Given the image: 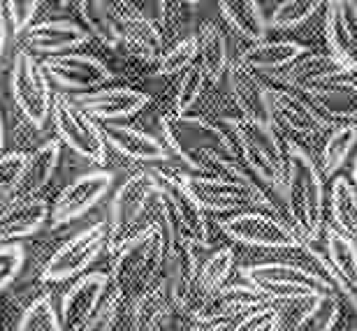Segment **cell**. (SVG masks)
<instances>
[{"instance_id":"obj_51","label":"cell","mask_w":357,"mask_h":331,"mask_svg":"<svg viewBox=\"0 0 357 331\" xmlns=\"http://www.w3.org/2000/svg\"><path fill=\"white\" fill-rule=\"evenodd\" d=\"M5 134H7V130H5V116H3V109H0V155L5 153Z\"/></svg>"},{"instance_id":"obj_12","label":"cell","mask_w":357,"mask_h":331,"mask_svg":"<svg viewBox=\"0 0 357 331\" xmlns=\"http://www.w3.org/2000/svg\"><path fill=\"white\" fill-rule=\"evenodd\" d=\"M153 174L158 178L162 201H165V208L172 215L181 239H190L197 246L209 250L211 246L209 220H206V213L199 208L197 199L192 197L188 185L183 183L181 171H165L153 167Z\"/></svg>"},{"instance_id":"obj_35","label":"cell","mask_w":357,"mask_h":331,"mask_svg":"<svg viewBox=\"0 0 357 331\" xmlns=\"http://www.w3.org/2000/svg\"><path fill=\"white\" fill-rule=\"evenodd\" d=\"M75 7L91 38H96L107 49H121L114 3H107V0H79V3H75Z\"/></svg>"},{"instance_id":"obj_34","label":"cell","mask_w":357,"mask_h":331,"mask_svg":"<svg viewBox=\"0 0 357 331\" xmlns=\"http://www.w3.org/2000/svg\"><path fill=\"white\" fill-rule=\"evenodd\" d=\"M197 38V63L204 70L206 82L218 84L225 77L227 68H230V56H227V40L223 31L213 24V21H204L195 33Z\"/></svg>"},{"instance_id":"obj_18","label":"cell","mask_w":357,"mask_h":331,"mask_svg":"<svg viewBox=\"0 0 357 331\" xmlns=\"http://www.w3.org/2000/svg\"><path fill=\"white\" fill-rule=\"evenodd\" d=\"M112 290V278L105 271H89L61 294L59 313L66 331H75L86 322Z\"/></svg>"},{"instance_id":"obj_14","label":"cell","mask_w":357,"mask_h":331,"mask_svg":"<svg viewBox=\"0 0 357 331\" xmlns=\"http://www.w3.org/2000/svg\"><path fill=\"white\" fill-rule=\"evenodd\" d=\"M49 82L61 93H73V95H84L100 88H107V84L114 79V72L105 66L102 61L89 54H66L56 59L42 61Z\"/></svg>"},{"instance_id":"obj_43","label":"cell","mask_w":357,"mask_h":331,"mask_svg":"<svg viewBox=\"0 0 357 331\" xmlns=\"http://www.w3.org/2000/svg\"><path fill=\"white\" fill-rule=\"evenodd\" d=\"M206 84L209 82H206V75H204V70L199 68V63H195L188 72H183V75L178 77L174 95H172V114L185 116V114L190 111V107H195Z\"/></svg>"},{"instance_id":"obj_24","label":"cell","mask_w":357,"mask_h":331,"mask_svg":"<svg viewBox=\"0 0 357 331\" xmlns=\"http://www.w3.org/2000/svg\"><path fill=\"white\" fill-rule=\"evenodd\" d=\"M288 306L290 313H281V331H334L341 318V297L334 292L292 301Z\"/></svg>"},{"instance_id":"obj_36","label":"cell","mask_w":357,"mask_h":331,"mask_svg":"<svg viewBox=\"0 0 357 331\" xmlns=\"http://www.w3.org/2000/svg\"><path fill=\"white\" fill-rule=\"evenodd\" d=\"M325 248L327 262L334 266L339 278L357 292V243L339 232L337 227H325Z\"/></svg>"},{"instance_id":"obj_40","label":"cell","mask_w":357,"mask_h":331,"mask_svg":"<svg viewBox=\"0 0 357 331\" xmlns=\"http://www.w3.org/2000/svg\"><path fill=\"white\" fill-rule=\"evenodd\" d=\"M28 160H31V153L26 151H5L0 155V208L19 197Z\"/></svg>"},{"instance_id":"obj_4","label":"cell","mask_w":357,"mask_h":331,"mask_svg":"<svg viewBox=\"0 0 357 331\" xmlns=\"http://www.w3.org/2000/svg\"><path fill=\"white\" fill-rule=\"evenodd\" d=\"M162 215V195L153 167L139 169L126 178L114 192L109 204V246L107 250L114 255L116 250L151 227Z\"/></svg>"},{"instance_id":"obj_41","label":"cell","mask_w":357,"mask_h":331,"mask_svg":"<svg viewBox=\"0 0 357 331\" xmlns=\"http://www.w3.org/2000/svg\"><path fill=\"white\" fill-rule=\"evenodd\" d=\"M197 38L195 35H188V38H181L174 45H169L162 56L155 63V75L158 77H174V75H183L188 72L192 66L197 63Z\"/></svg>"},{"instance_id":"obj_31","label":"cell","mask_w":357,"mask_h":331,"mask_svg":"<svg viewBox=\"0 0 357 331\" xmlns=\"http://www.w3.org/2000/svg\"><path fill=\"white\" fill-rule=\"evenodd\" d=\"M218 10L225 24L251 47L267 40L269 21L258 0H223L218 3Z\"/></svg>"},{"instance_id":"obj_9","label":"cell","mask_w":357,"mask_h":331,"mask_svg":"<svg viewBox=\"0 0 357 331\" xmlns=\"http://www.w3.org/2000/svg\"><path fill=\"white\" fill-rule=\"evenodd\" d=\"M52 123L56 137L63 146H68L75 155L91 164H98L100 169L107 164V141L102 134V128L91 116H86L79 107L73 102V98L66 93L54 95V109H52Z\"/></svg>"},{"instance_id":"obj_53","label":"cell","mask_w":357,"mask_h":331,"mask_svg":"<svg viewBox=\"0 0 357 331\" xmlns=\"http://www.w3.org/2000/svg\"><path fill=\"white\" fill-rule=\"evenodd\" d=\"M348 331H357V329H348Z\"/></svg>"},{"instance_id":"obj_47","label":"cell","mask_w":357,"mask_h":331,"mask_svg":"<svg viewBox=\"0 0 357 331\" xmlns=\"http://www.w3.org/2000/svg\"><path fill=\"white\" fill-rule=\"evenodd\" d=\"M183 7L185 3H155V10L158 14L153 17V21L158 24L160 33H162V40L165 42H178V33L183 28Z\"/></svg>"},{"instance_id":"obj_33","label":"cell","mask_w":357,"mask_h":331,"mask_svg":"<svg viewBox=\"0 0 357 331\" xmlns=\"http://www.w3.org/2000/svg\"><path fill=\"white\" fill-rule=\"evenodd\" d=\"M313 107L327 118L355 121L357 118V84L351 79H339L325 86H318L306 93Z\"/></svg>"},{"instance_id":"obj_22","label":"cell","mask_w":357,"mask_h":331,"mask_svg":"<svg viewBox=\"0 0 357 331\" xmlns=\"http://www.w3.org/2000/svg\"><path fill=\"white\" fill-rule=\"evenodd\" d=\"M269 105H271V121L274 125H281L283 130L304 134V137H316L325 132L327 121L316 107L306 102L304 98H299L297 93L288 88H274L269 86Z\"/></svg>"},{"instance_id":"obj_28","label":"cell","mask_w":357,"mask_h":331,"mask_svg":"<svg viewBox=\"0 0 357 331\" xmlns=\"http://www.w3.org/2000/svg\"><path fill=\"white\" fill-rule=\"evenodd\" d=\"M309 52L306 45L290 40H274V42H260V45L248 47L244 54L239 56V63L251 72H262V75H278V72L288 70L292 63H297L299 59H304Z\"/></svg>"},{"instance_id":"obj_42","label":"cell","mask_w":357,"mask_h":331,"mask_svg":"<svg viewBox=\"0 0 357 331\" xmlns=\"http://www.w3.org/2000/svg\"><path fill=\"white\" fill-rule=\"evenodd\" d=\"M320 7H323L320 0H283L271 12L269 28H274V31H292V28L306 24Z\"/></svg>"},{"instance_id":"obj_16","label":"cell","mask_w":357,"mask_h":331,"mask_svg":"<svg viewBox=\"0 0 357 331\" xmlns=\"http://www.w3.org/2000/svg\"><path fill=\"white\" fill-rule=\"evenodd\" d=\"M79 109L91 116L96 123H123L126 118L139 114L151 102L146 93L130 86H107V88L84 93V95H70Z\"/></svg>"},{"instance_id":"obj_8","label":"cell","mask_w":357,"mask_h":331,"mask_svg":"<svg viewBox=\"0 0 357 331\" xmlns=\"http://www.w3.org/2000/svg\"><path fill=\"white\" fill-rule=\"evenodd\" d=\"M107 246H109V225L93 222V225L75 232L54 250V255L42 266L40 280L52 285L68 283V280L75 283L77 278L86 276L93 262L105 253Z\"/></svg>"},{"instance_id":"obj_19","label":"cell","mask_w":357,"mask_h":331,"mask_svg":"<svg viewBox=\"0 0 357 331\" xmlns=\"http://www.w3.org/2000/svg\"><path fill=\"white\" fill-rule=\"evenodd\" d=\"M91 40L89 31L82 24L73 19H47L35 24L24 38V49H28L33 56H56L75 54L77 49L84 47Z\"/></svg>"},{"instance_id":"obj_15","label":"cell","mask_w":357,"mask_h":331,"mask_svg":"<svg viewBox=\"0 0 357 331\" xmlns=\"http://www.w3.org/2000/svg\"><path fill=\"white\" fill-rule=\"evenodd\" d=\"M114 17H116L121 49L144 63H158L165 52V40L158 24L149 17L139 5L135 3H114Z\"/></svg>"},{"instance_id":"obj_38","label":"cell","mask_w":357,"mask_h":331,"mask_svg":"<svg viewBox=\"0 0 357 331\" xmlns=\"http://www.w3.org/2000/svg\"><path fill=\"white\" fill-rule=\"evenodd\" d=\"M357 144V125L341 123L325 137V144L320 148V164H323V176H334L344 167L346 160L351 157L353 148Z\"/></svg>"},{"instance_id":"obj_2","label":"cell","mask_w":357,"mask_h":331,"mask_svg":"<svg viewBox=\"0 0 357 331\" xmlns=\"http://www.w3.org/2000/svg\"><path fill=\"white\" fill-rule=\"evenodd\" d=\"M178 241L181 234L162 201L160 218L112 255V285L123 294V299L139 297L155 280L162 278L160 273L172 260Z\"/></svg>"},{"instance_id":"obj_46","label":"cell","mask_w":357,"mask_h":331,"mask_svg":"<svg viewBox=\"0 0 357 331\" xmlns=\"http://www.w3.org/2000/svg\"><path fill=\"white\" fill-rule=\"evenodd\" d=\"M24 264H26L24 243H3L0 246V294L14 285V280L24 271Z\"/></svg>"},{"instance_id":"obj_20","label":"cell","mask_w":357,"mask_h":331,"mask_svg":"<svg viewBox=\"0 0 357 331\" xmlns=\"http://www.w3.org/2000/svg\"><path fill=\"white\" fill-rule=\"evenodd\" d=\"M230 95L241 111V118L260 125H274L271 121V105H269V86L260 82V77L241 66L239 61H232L225 72Z\"/></svg>"},{"instance_id":"obj_30","label":"cell","mask_w":357,"mask_h":331,"mask_svg":"<svg viewBox=\"0 0 357 331\" xmlns=\"http://www.w3.org/2000/svg\"><path fill=\"white\" fill-rule=\"evenodd\" d=\"M172 311V292H169L167 276H162L139 297L132 299L130 327L132 331H160Z\"/></svg>"},{"instance_id":"obj_11","label":"cell","mask_w":357,"mask_h":331,"mask_svg":"<svg viewBox=\"0 0 357 331\" xmlns=\"http://www.w3.org/2000/svg\"><path fill=\"white\" fill-rule=\"evenodd\" d=\"M244 132V164L262 188L281 195L285 181V146L278 141L274 125H260L241 118Z\"/></svg>"},{"instance_id":"obj_23","label":"cell","mask_w":357,"mask_h":331,"mask_svg":"<svg viewBox=\"0 0 357 331\" xmlns=\"http://www.w3.org/2000/svg\"><path fill=\"white\" fill-rule=\"evenodd\" d=\"M100 128H102L107 146L132 162L153 164V162H167L169 157H172L169 148L165 146V141L144 130H139V128H135V125L102 123Z\"/></svg>"},{"instance_id":"obj_17","label":"cell","mask_w":357,"mask_h":331,"mask_svg":"<svg viewBox=\"0 0 357 331\" xmlns=\"http://www.w3.org/2000/svg\"><path fill=\"white\" fill-rule=\"evenodd\" d=\"M274 306L262 292L248 283H227L225 287L204 301L195 313L190 315L192 322L199 325H213V322H232L241 320L244 315L258 311V308Z\"/></svg>"},{"instance_id":"obj_52","label":"cell","mask_w":357,"mask_h":331,"mask_svg":"<svg viewBox=\"0 0 357 331\" xmlns=\"http://www.w3.org/2000/svg\"><path fill=\"white\" fill-rule=\"evenodd\" d=\"M353 185H355V190H357V155H355V162H353Z\"/></svg>"},{"instance_id":"obj_45","label":"cell","mask_w":357,"mask_h":331,"mask_svg":"<svg viewBox=\"0 0 357 331\" xmlns=\"http://www.w3.org/2000/svg\"><path fill=\"white\" fill-rule=\"evenodd\" d=\"M5 5V19H7V28H10L12 38H19V35L28 33L35 26L33 21L40 14L42 3L38 0H7Z\"/></svg>"},{"instance_id":"obj_10","label":"cell","mask_w":357,"mask_h":331,"mask_svg":"<svg viewBox=\"0 0 357 331\" xmlns=\"http://www.w3.org/2000/svg\"><path fill=\"white\" fill-rule=\"evenodd\" d=\"M220 232L248 248L262 250H304L306 243L295 234L288 220L265 211L234 213L218 220Z\"/></svg>"},{"instance_id":"obj_37","label":"cell","mask_w":357,"mask_h":331,"mask_svg":"<svg viewBox=\"0 0 357 331\" xmlns=\"http://www.w3.org/2000/svg\"><path fill=\"white\" fill-rule=\"evenodd\" d=\"M330 213L334 227L357 243V190L351 178H334L330 188Z\"/></svg>"},{"instance_id":"obj_39","label":"cell","mask_w":357,"mask_h":331,"mask_svg":"<svg viewBox=\"0 0 357 331\" xmlns=\"http://www.w3.org/2000/svg\"><path fill=\"white\" fill-rule=\"evenodd\" d=\"M17 331H66L52 294H40L26 306L17 322Z\"/></svg>"},{"instance_id":"obj_27","label":"cell","mask_w":357,"mask_h":331,"mask_svg":"<svg viewBox=\"0 0 357 331\" xmlns=\"http://www.w3.org/2000/svg\"><path fill=\"white\" fill-rule=\"evenodd\" d=\"M234 264H237V257H234V250L230 246H220L216 250H211L209 255H204L195 276V283L190 287L185 313L192 315L206 299L213 297L220 287H225L234 271Z\"/></svg>"},{"instance_id":"obj_44","label":"cell","mask_w":357,"mask_h":331,"mask_svg":"<svg viewBox=\"0 0 357 331\" xmlns=\"http://www.w3.org/2000/svg\"><path fill=\"white\" fill-rule=\"evenodd\" d=\"M123 294H121L116 287L112 285V290L107 292V297L102 299L96 311H93L91 318L84 322L82 327H77L75 331H112L116 327L121 308H123Z\"/></svg>"},{"instance_id":"obj_7","label":"cell","mask_w":357,"mask_h":331,"mask_svg":"<svg viewBox=\"0 0 357 331\" xmlns=\"http://www.w3.org/2000/svg\"><path fill=\"white\" fill-rule=\"evenodd\" d=\"M10 93L17 109L21 111V116L35 130H42L52 121L54 95H56L52 82H49L45 66L24 47L17 49V54L12 59Z\"/></svg>"},{"instance_id":"obj_6","label":"cell","mask_w":357,"mask_h":331,"mask_svg":"<svg viewBox=\"0 0 357 331\" xmlns=\"http://www.w3.org/2000/svg\"><path fill=\"white\" fill-rule=\"evenodd\" d=\"M181 176L204 213H230V215L246 213V211L276 213V206L271 201L269 192L258 183H244V181L216 178V176H197V174H181Z\"/></svg>"},{"instance_id":"obj_26","label":"cell","mask_w":357,"mask_h":331,"mask_svg":"<svg viewBox=\"0 0 357 331\" xmlns=\"http://www.w3.org/2000/svg\"><path fill=\"white\" fill-rule=\"evenodd\" d=\"M52 218V206L45 199H14L0 208V246L21 243L28 236L45 229Z\"/></svg>"},{"instance_id":"obj_1","label":"cell","mask_w":357,"mask_h":331,"mask_svg":"<svg viewBox=\"0 0 357 331\" xmlns=\"http://www.w3.org/2000/svg\"><path fill=\"white\" fill-rule=\"evenodd\" d=\"M160 132L169 153L178 157L192 174L258 183L244 167V162L230 151V144L216 121L188 116V114L176 116L169 111L160 118Z\"/></svg>"},{"instance_id":"obj_5","label":"cell","mask_w":357,"mask_h":331,"mask_svg":"<svg viewBox=\"0 0 357 331\" xmlns=\"http://www.w3.org/2000/svg\"><path fill=\"white\" fill-rule=\"evenodd\" d=\"M244 283L262 292L271 304H292L311 297H320L332 292L330 283L313 271L311 266L292 264V262H260L246 264L239 269Z\"/></svg>"},{"instance_id":"obj_3","label":"cell","mask_w":357,"mask_h":331,"mask_svg":"<svg viewBox=\"0 0 357 331\" xmlns=\"http://www.w3.org/2000/svg\"><path fill=\"white\" fill-rule=\"evenodd\" d=\"M283 204L290 227L304 243H313L325 232V181L316 160L295 141L285 144Z\"/></svg>"},{"instance_id":"obj_25","label":"cell","mask_w":357,"mask_h":331,"mask_svg":"<svg viewBox=\"0 0 357 331\" xmlns=\"http://www.w3.org/2000/svg\"><path fill=\"white\" fill-rule=\"evenodd\" d=\"M348 75V70L334 59L332 54H306L304 59L292 63L288 70L271 75L276 84H283L290 88H299L309 93L318 86H325L330 82H339Z\"/></svg>"},{"instance_id":"obj_50","label":"cell","mask_w":357,"mask_h":331,"mask_svg":"<svg viewBox=\"0 0 357 331\" xmlns=\"http://www.w3.org/2000/svg\"><path fill=\"white\" fill-rule=\"evenodd\" d=\"M232 322H213V325H199V322H192V327L188 331H232Z\"/></svg>"},{"instance_id":"obj_32","label":"cell","mask_w":357,"mask_h":331,"mask_svg":"<svg viewBox=\"0 0 357 331\" xmlns=\"http://www.w3.org/2000/svg\"><path fill=\"white\" fill-rule=\"evenodd\" d=\"M61 151H63V144L59 137H52V139H47L45 144H40V146L33 151L17 199H38V195L52 183L56 169H59Z\"/></svg>"},{"instance_id":"obj_29","label":"cell","mask_w":357,"mask_h":331,"mask_svg":"<svg viewBox=\"0 0 357 331\" xmlns=\"http://www.w3.org/2000/svg\"><path fill=\"white\" fill-rule=\"evenodd\" d=\"M206 248L197 246L195 241L190 239H181L176 243L174 255L169 260V273H167V283H169V292H172V304L174 311L185 313V306H188V297H190V287L195 283V276L199 271V264H202V253Z\"/></svg>"},{"instance_id":"obj_13","label":"cell","mask_w":357,"mask_h":331,"mask_svg":"<svg viewBox=\"0 0 357 331\" xmlns=\"http://www.w3.org/2000/svg\"><path fill=\"white\" fill-rule=\"evenodd\" d=\"M112 185L114 174L107 169H93L73 178L54 201L49 227L61 229L70 222L84 218L93 206H98V201L105 199V195H109Z\"/></svg>"},{"instance_id":"obj_48","label":"cell","mask_w":357,"mask_h":331,"mask_svg":"<svg viewBox=\"0 0 357 331\" xmlns=\"http://www.w3.org/2000/svg\"><path fill=\"white\" fill-rule=\"evenodd\" d=\"M232 331H281V308L265 306L244 315Z\"/></svg>"},{"instance_id":"obj_49","label":"cell","mask_w":357,"mask_h":331,"mask_svg":"<svg viewBox=\"0 0 357 331\" xmlns=\"http://www.w3.org/2000/svg\"><path fill=\"white\" fill-rule=\"evenodd\" d=\"M7 42H10V28H7V19H5V5L0 3V61L5 56Z\"/></svg>"},{"instance_id":"obj_21","label":"cell","mask_w":357,"mask_h":331,"mask_svg":"<svg viewBox=\"0 0 357 331\" xmlns=\"http://www.w3.org/2000/svg\"><path fill=\"white\" fill-rule=\"evenodd\" d=\"M325 38L334 59L348 72H357V3L332 0L325 5Z\"/></svg>"}]
</instances>
